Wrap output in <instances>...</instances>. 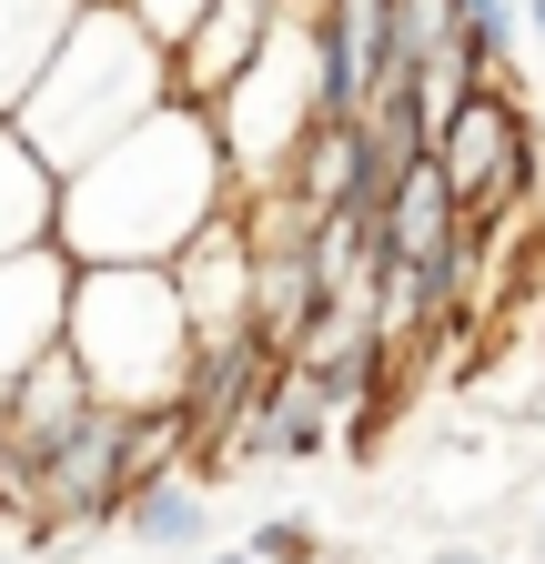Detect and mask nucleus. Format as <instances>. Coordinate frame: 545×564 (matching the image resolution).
<instances>
[{"mask_svg":"<svg viewBox=\"0 0 545 564\" xmlns=\"http://www.w3.org/2000/svg\"><path fill=\"white\" fill-rule=\"evenodd\" d=\"M51 223H61V172L21 141V121L0 111V252L51 242Z\"/></svg>","mask_w":545,"mask_h":564,"instance_id":"obj_14","label":"nucleus"},{"mask_svg":"<svg viewBox=\"0 0 545 564\" xmlns=\"http://www.w3.org/2000/svg\"><path fill=\"white\" fill-rule=\"evenodd\" d=\"M455 242H464V212H455L435 152H415L394 172V192H384V262H425V272H445V293H455Z\"/></svg>","mask_w":545,"mask_h":564,"instance_id":"obj_10","label":"nucleus"},{"mask_svg":"<svg viewBox=\"0 0 545 564\" xmlns=\"http://www.w3.org/2000/svg\"><path fill=\"white\" fill-rule=\"evenodd\" d=\"M82 0H0V111H21V91L41 82V61L61 51Z\"/></svg>","mask_w":545,"mask_h":564,"instance_id":"obj_15","label":"nucleus"},{"mask_svg":"<svg viewBox=\"0 0 545 564\" xmlns=\"http://www.w3.org/2000/svg\"><path fill=\"white\" fill-rule=\"evenodd\" d=\"M253 554H263V564H323V534H313L303 514H263V524H253Z\"/></svg>","mask_w":545,"mask_h":564,"instance_id":"obj_17","label":"nucleus"},{"mask_svg":"<svg viewBox=\"0 0 545 564\" xmlns=\"http://www.w3.org/2000/svg\"><path fill=\"white\" fill-rule=\"evenodd\" d=\"M425 564H495V554H485V544H435Z\"/></svg>","mask_w":545,"mask_h":564,"instance_id":"obj_19","label":"nucleus"},{"mask_svg":"<svg viewBox=\"0 0 545 564\" xmlns=\"http://www.w3.org/2000/svg\"><path fill=\"white\" fill-rule=\"evenodd\" d=\"M172 101V51L121 11V0H82L61 51L41 61V82L21 91V141L51 162V172H82L101 141H121L142 111Z\"/></svg>","mask_w":545,"mask_h":564,"instance_id":"obj_2","label":"nucleus"},{"mask_svg":"<svg viewBox=\"0 0 545 564\" xmlns=\"http://www.w3.org/2000/svg\"><path fill=\"white\" fill-rule=\"evenodd\" d=\"M162 272H172V293H182L192 333L253 323V223H243V202H223V212H213V223H202Z\"/></svg>","mask_w":545,"mask_h":564,"instance_id":"obj_8","label":"nucleus"},{"mask_svg":"<svg viewBox=\"0 0 545 564\" xmlns=\"http://www.w3.org/2000/svg\"><path fill=\"white\" fill-rule=\"evenodd\" d=\"M313 313H323V282H313L303 232H253V333L272 352H293Z\"/></svg>","mask_w":545,"mask_h":564,"instance_id":"obj_12","label":"nucleus"},{"mask_svg":"<svg viewBox=\"0 0 545 564\" xmlns=\"http://www.w3.org/2000/svg\"><path fill=\"white\" fill-rule=\"evenodd\" d=\"M61 343L82 352V373H92L101 403L142 413V403L182 393L192 313H182L162 262H72V323H61Z\"/></svg>","mask_w":545,"mask_h":564,"instance_id":"obj_3","label":"nucleus"},{"mask_svg":"<svg viewBox=\"0 0 545 564\" xmlns=\"http://www.w3.org/2000/svg\"><path fill=\"white\" fill-rule=\"evenodd\" d=\"M435 172H445L464 223L535 202V131H525V101L505 91V70H485V82L455 101V121L435 131Z\"/></svg>","mask_w":545,"mask_h":564,"instance_id":"obj_5","label":"nucleus"},{"mask_svg":"<svg viewBox=\"0 0 545 564\" xmlns=\"http://www.w3.org/2000/svg\"><path fill=\"white\" fill-rule=\"evenodd\" d=\"M61 323H72V252L61 242L0 252V393L61 343Z\"/></svg>","mask_w":545,"mask_h":564,"instance_id":"obj_7","label":"nucleus"},{"mask_svg":"<svg viewBox=\"0 0 545 564\" xmlns=\"http://www.w3.org/2000/svg\"><path fill=\"white\" fill-rule=\"evenodd\" d=\"M92 403H101V393H92V373H82V352H72V343H51L41 364H31L11 393H0V434H11L21 464H41V454L92 413Z\"/></svg>","mask_w":545,"mask_h":564,"instance_id":"obj_11","label":"nucleus"},{"mask_svg":"<svg viewBox=\"0 0 545 564\" xmlns=\"http://www.w3.org/2000/svg\"><path fill=\"white\" fill-rule=\"evenodd\" d=\"M31 514H41V534L121 514V403H92L72 434L31 464Z\"/></svg>","mask_w":545,"mask_h":564,"instance_id":"obj_6","label":"nucleus"},{"mask_svg":"<svg viewBox=\"0 0 545 564\" xmlns=\"http://www.w3.org/2000/svg\"><path fill=\"white\" fill-rule=\"evenodd\" d=\"M284 11H293V0H213V11L172 41V101H223V82L272 41Z\"/></svg>","mask_w":545,"mask_h":564,"instance_id":"obj_9","label":"nucleus"},{"mask_svg":"<svg viewBox=\"0 0 545 564\" xmlns=\"http://www.w3.org/2000/svg\"><path fill=\"white\" fill-rule=\"evenodd\" d=\"M233 202V162L202 101H162L82 172H61V223L51 242L72 262H172L213 212Z\"/></svg>","mask_w":545,"mask_h":564,"instance_id":"obj_1","label":"nucleus"},{"mask_svg":"<svg viewBox=\"0 0 545 564\" xmlns=\"http://www.w3.org/2000/svg\"><path fill=\"white\" fill-rule=\"evenodd\" d=\"M142 554H202L213 544V505H202V474H152V484H131L121 494V514H111Z\"/></svg>","mask_w":545,"mask_h":564,"instance_id":"obj_13","label":"nucleus"},{"mask_svg":"<svg viewBox=\"0 0 545 564\" xmlns=\"http://www.w3.org/2000/svg\"><path fill=\"white\" fill-rule=\"evenodd\" d=\"M455 11H464V41H474V61H495V70L515 61V31H525V21H515V0H455Z\"/></svg>","mask_w":545,"mask_h":564,"instance_id":"obj_16","label":"nucleus"},{"mask_svg":"<svg viewBox=\"0 0 545 564\" xmlns=\"http://www.w3.org/2000/svg\"><path fill=\"white\" fill-rule=\"evenodd\" d=\"M535 564H545V505H535Z\"/></svg>","mask_w":545,"mask_h":564,"instance_id":"obj_22","label":"nucleus"},{"mask_svg":"<svg viewBox=\"0 0 545 564\" xmlns=\"http://www.w3.org/2000/svg\"><path fill=\"white\" fill-rule=\"evenodd\" d=\"M121 11H131V21H142V31H152V41L172 51V41H182V31H192L202 11H213V0H121Z\"/></svg>","mask_w":545,"mask_h":564,"instance_id":"obj_18","label":"nucleus"},{"mask_svg":"<svg viewBox=\"0 0 545 564\" xmlns=\"http://www.w3.org/2000/svg\"><path fill=\"white\" fill-rule=\"evenodd\" d=\"M525 31H535V41H545V0H525Z\"/></svg>","mask_w":545,"mask_h":564,"instance_id":"obj_21","label":"nucleus"},{"mask_svg":"<svg viewBox=\"0 0 545 564\" xmlns=\"http://www.w3.org/2000/svg\"><path fill=\"white\" fill-rule=\"evenodd\" d=\"M202 564H263V554H253V544H233V554H213V544H202Z\"/></svg>","mask_w":545,"mask_h":564,"instance_id":"obj_20","label":"nucleus"},{"mask_svg":"<svg viewBox=\"0 0 545 564\" xmlns=\"http://www.w3.org/2000/svg\"><path fill=\"white\" fill-rule=\"evenodd\" d=\"M223 131V162H233V192H263L272 172L293 162V141L323 121V91H313V0H293L272 41L223 82V101H202Z\"/></svg>","mask_w":545,"mask_h":564,"instance_id":"obj_4","label":"nucleus"}]
</instances>
